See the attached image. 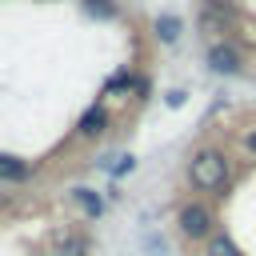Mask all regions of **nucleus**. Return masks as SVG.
Here are the masks:
<instances>
[{
	"instance_id": "obj_4",
	"label": "nucleus",
	"mask_w": 256,
	"mask_h": 256,
	"mask_svg": "<svg viewBox=\"0 0 256 256\" xmlns=\"http://www.w3.org/2000/svg\"><path fill=\"white\" fill-rule=\"evenodd\" d=\"M104 124H108V112L100 108V104H92L84 116H80V124H76V132L80 136H100L104 132Z\"/></svg>"
},
{
	"instance_id": "obj_9",
	"label": "nucleus",
	"mask_w": 256,
	"mask_h": 256,
	"mask_svg": "<svg viewBox=\"0 0 256 256\" xmlns=\"http://www.w3.org/2000/svg\"><path fill=\"white\" fill-rule=\"evenodd\" d=\"M208 256H240V252H236V244H232L228 236H212V244H208Z\"/></svg>"
},
{
	"instance_id": "obj_2",
	"label": "nucleus",
	"mask_w": 256,
	"mask_h": 256,
	"mask_svg": "<svg viewBox=\"0 0 256 256\" xmlns=\"http://www.w3.org/2000/svg\"><path fill=\"white\" fill-rule=\"evenodd\" d=\"M180 228H184V236L200 240V236L212 232V212H208L204 204H184V208H180Z\"/></svg>"
},
{
	"instance_id": "obj_5",
	"label": "nucleus",
	"mask_w": 256,
	"mask_h": 256,
	"mask_svg": "<svg viewBox=\"0 0 256 256\" xmlns=\"http://www.w3.org/2000/svg\"><path fill=\"white\" fill-rule=\"evenodd\" d=\"M208 64H212L216 72H236V68H240V56H236V48H228V44H216V48L208 52Z\"/></svg>"
},
{
	"instance_id": "obj_10",
	"label": "nucleus",
	"mask_w": 256,
	"mask_h": 256,
	"mask_svg": "<svg viewBox=\"0 0 256 256\" xmlns=\"http://www.w3.org/2000/svg\"><path fill=\"white\" fill-rule=\"evenodd\" d=\"M76 200L84 204V212H88V216H100V196H92L88 188H76Z\"/></svg>"
},
{
	"instance_id": "obj_3",
	"label": "nucleus",
	"mask_w": 256,
	"mask_h": 256,
	"mask_svg": "<svg viewBox=\"0 0 256 256\" xmlns=\"http://www.w3.org/2000/svg\"><path fill=\"white\" fill-rule=\"evenodd\" d=\"M232 20H236L232 0H204V8H200V24H204L208 32H224Z\"/></svg>"
},
{
	"instance_id": "obj_12",
	"label": "nucleus",
	"mask_w": 256,
	"mask_h": 256,
	"mask_svg": "<svg viewBox=\"0 0 256 256\" xmlns=\"http://www.w3.org/2000/svg\"><path fill=\"white\" fill-rule=\"evenodd\" d=\"M244 144H248V148L256 152V132H248V136H244Z\"/></svg>"
},
{
	"instance_id": "obj_11",
	"label": "nucleus",
	"mask_w": 256,
	"mask_h": 256,
	"mask_svg": "<svg viewBox=\"0 0 256 256\" xmlns=\"http://www.w3.org/2000/svg\"><path fill=\"white\" fill-rule=\"evenodd\" d=\"M88 12H100V16H112V4H104V0H88Z\"/></svg>"
},
{
	"instance_id": "obj_1",
	"label": "nucleus",
	"mask_w": 256,
	"mask_h": 256,
	"mask_svg": "<svg viewBox=\"0 0 256 256\" xmlns=\"http://www.w3.org/2000/svg\"><path fill=\"white\" fill-rule=\"evenodd\" d=\"M188 176H192V184L204 188V192L224 188V184H228V160H224V152H216V148L196 152L192 164H188Z\"/></svg>"
},
{
	"instance_id": "obj_7",
	"label": "nucleus",
	"mask_w": 256,
	"mask_h": 256,
	"mask_svg": "<svg viewBox=\"0 0 256 256\" xmlns=\"http://www.w3.org/2000/svg\"><path fill=\"white\" fill-rule=\"evenodd\" d=\"M28 176V164L12 160V156H0V180H24Z\"/></svg>"
},
{
	"instance_id": "obj_8",
	"label": "nucleus",
	"mask_w": 256,
	"mask_h": 256,
	"mask_svg": "<svg viewBox=\"0 0 256 256\" xmlns=\"http://www.w3.org/2000/svg\"><path fill=\"white\" fill-rule=\"evenodd\" d=\"M156 32H160V40L172 44V40L180 36V20H176V16H160V20H156Z\"/></svg>"
},
{
	"instance_id": "obj_6",
	"label": "nucleus",
	"mask_w": 256,
	"mask_h": 256,
	"mask_svg": "<svg viewBox=\"0 0 256 256\" xmlns=\"http://www.w3.org/2000/svg\"><path fill=\"white\" fill-rule=\"evenodd\" d=\"M56 256H88V240L80 232H64L56 244Z\"/></svg>"
}]
</instances>
